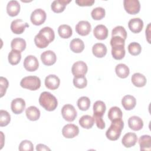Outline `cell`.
Here are the masks:
<instances>
[{"mask_svg": "<svg viewBox=\"0 0 151 151\" xmlns=\"http://www.w3.org/2000/svg\"><path fill=\"white\" fill-rule=\"evenodd\" d=\"M106 107L105 103L100 100L96 101L93 104V119L103 118Z\"/></svg>", "mask_w": 151, "mask_h": 151, "instance_id": "cell-16", "label": "cell"}, {"mask_svg": "<svg viewBox=\"0 0 151 151\" xmlns=\"http://www.w3.org/2000/svg\"><path fill=\"white\" fill-rule=\"evenodd\" d=\"M93 34L97 40H103L108 36V29L105 25L100 24L94 28Z\"/></svg>", "mask_w": 151, "mask_h": 151, "instance_id": "cell-20", "label": "cell"}, {"mask_svg": "<svg viewBox=\"0 0 151 151\" xmlns=\"http://www.w3.org/2000/svg\"><path fill=\"white\" fill-rule=\"evenodd\" d=\"M58 33L62 38H68L73 34V31L71 27L68 25L63 24L59 26L58 28Z\"/></svg>", "mask_w": 151, "mask_h": 151, "instance_id": "cell-33", "label": "cell"}, {"mask_svg": "<svg viewBox=\"0 0 151 151\" xmlns=\"http://www.w3.org/2000/svg\"><path fill=\"white\" fill-rule=\"evenodd\" d=\"M54 30L49 27H45L42 28L35 36L34 42L38 48H44L54 40Z\"/></svg>", "mask_w": 151, "mask_h": 151, "instance_id": "cell-1", "label": "cell"}, {"mask_svg": "<svg viewBox=\"0 0 151 151\" xmlns=\"http://www.w3.org/2000/svg\"><path fill=\"white\" fill-rule=\"evenodd\" d=\"M27 118L31 121H36L40 117V111L35 106H31L28 107L25 110Z\"/></svg>", "mask_w": 151, "mask_h": 151, "instance_id": "cell-28", "label": "cell"}, {"mask_svg": "<svg viewBox=\"0 0 151 151\" xmlns=\"http://www.w3.org/2000/svg\"><path fill=\"white\" fill-rule=\"evenodd\" d=\"M60 83V78L54 74H50L45 77V87L50 90H55L58 88Z\"/></svg>", "mask_w": 151, "mask_h": 151, "instance_id": "cell-17", "label": "cell"}, {"mask_svg": "<svg viewBox=\"0 0 151 151\" xmlns=\"http://www.w3.org/2000/svg\"><path fill=\"white\" fill-rule=\"evenodd\" d=\"M123 113L122 110L119 107L116 106L111 107L108 111V117L111 122L114 120L121 119Z\"/></svg>", "mask_w": 151, "mask_h": 151, "instance_id": "cell-34", "label": "cell"}, {"mask_svg": "<svg viewBox=\"0 0 151 151\" xmlns=\"http://www.w3.org/2000/svg\"><path fill=\"white\" fill-rule=\"evenodd\" d=\"M77 106L79 109L82 111L87 110L90 106V99L86 96L80 97L77 100Z\"/></svg>", "mask_w": 151, "mask_h": 151, "instance_id": "cell-36", "label": "cell"}, {"mask_svg": "<svg viewBox=\"0 0 151 151\" xmlns=\"http://www.w3.org/2000/svg\"><path fill=\"white\" fill-rule=\"evenodd\" d=\"M87 65L82 61H78L74 63L71 68L72 74L74 76H84L87 72Z\"/></svg>", "mask_w": 151, "mask_h": 151, "instance_id": "cell-9", "label": "cell"}, {"mask_svg": "<svg viewBox=\"0 0 151 151\" xmlns=\"http://www.w3.org/2000/svg\"><path fill=\"white\" fill-rule=\"evenodd\" d=\"M128 27L132 32L139 33L143 29V22L139 18H134L129 21Z\"/></svg>", "mask_w": 151, "mask_h": 151, "instance_id": "cell-18", "label": "cell"}, {"mask_svg": "<svg viewBox=\"0 0 151 151\" xmlns=\"http://www.w3.org/2000/svg\"><path fill=\"white\" fill-rule=\"evenodd\" d=\"M78 133L79 129L77 126L74 124H67L62 129V134L65 138H73L77 136Z\"/></svg>", "mask_w": 151, "mask_h": 151, "instance_id": "cell-10", "label": "cell"}, {"mask_svg": "<svg viewBox=\"0 0 151 151\" xmlns=\"http://www.w3.org/2000/svg\"><path fill=\"white\" fill-rule=\"evenodd\" d=\"M115 71L117 76L121 78H126L130 73V70L129 67L124 64H117L116 66Z\"/></svg>", "mask_w": 151, "mask_h": 151, "instance_id": "cell-32", "label": "cell"}, {"mask_svg": "<svg viewBox=\"0 0 151 151\" xmlns=\"http://www.w3.org/2000/svg\"><path fill=\"white\" fill-rule=\"evenodd\" d=\"M18 149L20 151H32L34 150L33 144L29 140H22L19 145Z\"/></svg>", "mask_w": 151, "mask_h": 151, "instance_id": "cell-42", "label": "cell"}, {"mask_svg": "<svg viewBox=\"0 0 151 151\" xmlns=\"http://www.w3.org/2000/svg\"><path fill=\"white\" fill-rule=\"evenodd\" d=\"M76 3L81 6H91L94 3V0H76Z\"/></svg>", "mask_w": 151, "mask_h": 151, "instance_id": "cell-44", "label": "cell"}, {"mask_svg": "<svg viewBox=\"0 0 151 151\" xmlns=\"http://www.w3.org/2000/svg\"><path fill=\"white\" fill-rule=\"evenodd\" d=\"M141 51L142 47L140 45L136 42H131L128 45V51L132 55H137L140 54Z\"/></svg>", "mask_w": 151, "mask_h": 151, "instance_id": "cell-40", "label": "cell"}, {"mask_svg": "<svg viewBox=\"0 0 151 151\" xmlns=\"http://www.w3.org/2000/svg\"><path fill=\"white\" fill-rule=\"evenodd\" d=\"M71 1V0H55L51 5V9L55 13L62 12L65 9L66 5Z\"/></svg>", "mask_w": 151, "mask_h": 151, "instance_id": "cell-23", "label": "cell"}, {"mask_svg": "<svg viewBox=\"0 0 151 151\" xmlns=\"http://www.w3.org/2000/svg\"><path fill=\"white\" fill-rule=\"evenodd\" d=\"M105 9L102 7H96L94 8L91 12V17L94 20H100L105 16Z\"/></svg>", "mask_w": 151, "mask_h": 151, "instance_id": "cell-38", "label": "cell"}, {"mask_svg": "<svg viewBox=\"0 0 151 151\" xmlns=\"http://www.w3.org/2000/svg\"><path fill=\"white\" fill-rule=\"evenodd\" d=\"M91 30V24L87 21H80L76 26V31L77 33L82 36L87 35L90 32Z\"/></svg>", "mask_w": 151, "mask_h": 151, "instance_id": "cell-14", "label": "cell"}, {"mask_svg": "<svg viewBox=\"0 0 151 151\" xmlns=\"http://www.w3.org/2000/svg\"><path fill=\"white\" fill-rule=\"evenodd\" d=\"M29 25L27 22H24L21 19H17L12 21L11 24V29L13 33L15 34H21L24 32L25 28L28 27Z\"/></svg>", "mask_w": 151, "mask_h": 151, "instance_id": "cell-11", "label": "cell"}, {"mask_svg": "<svg viewBox=\"0 0 151 151\" xmlns=\"http://www.w3.org/2000/svg\"><path fill=\"white\" fill-rule=\"evenodd\" d=\"M39 103L43 108L49 111L54 110L58 105L56 97L48 91L41 93L39 97Z\"/></svg>", "mask_w": 151, "mask_h": 151, "instance_id": "cell-3", "label": "cell"}, {"mask_svg": "<svg viewBox=\"0 0 151 151\" xmlns=\"http://www.w3.org/2000/svg\"><path fill=\"white\" fill-rule=\"evenodd\" d=\"M25 102L22 98H16L11 101V108L12 112L16 114H21L25 108Z\"/></svg>", "mask_w": 151, "mask_h": 151, "instance_id": "cell-15", "label": "cell"}, {"mask_svg": "<svg viewBox=\"0 0 151 151\" xmlns=\"http://www.w3.org/2000/svg\"><path fill=\"white\" fill-rule=\"evenodd\" d=\"M122 104L125 110H130L136 106V100L133 96L126 95L122 99Z\"/></svg>", "mask_w": 151, "mask_h": 151, "instance_id": "cell-24", "label": "cell"}, {"mask_svg": "<svg viewBox=\"0 0 151 151\" xmlns=\"http://www.w3.org/2000/svg\"><path fill=\"white\" fill-rule=\"evenodd\" d=\"M111 36H119L126 40L127 38V32L122 26H117L114 27L111 31Z\"/></svg>", "mask_w": 151, "mask_h": 151, "instance_id": "cell-41", "label": "cell"}, {"mask_svg": "<svg viewBox=\"0 0 151 151\" xmlns=\"http://www.w3.org/2000/svg\"><path fill=\"white\" fill-rule=\"evenodd\" d=\"M73 84L74 86L78 88H83L87 86V78L84 76H74L73 78Z\"/></svg>", "mask_w": 151, "mask_h": 151, "instance_id": "cell-37", "label": "cell"}, {"mask_svg": "<svg viewBox=\"0 0 151 151\" xmlns=\"http://www.w3.org/2000/svg\"><path fill=\"white\" fill-rule=\"evenodd\" d=\"M20 86L24 88L29 90H37L41 86V80L37 76H27L24 77L21 82Z\"/></svg>", "mask_w": 151, "mask_h": 151, "instance_id": "cell-5", "label": "cell"}, {"mask_svg": "<svg viewBox=\"0 0 151 151\" xmlns=\"http://www.w3.org/2000/svg\"><path fill=\"white\" fill-rule=\"evenodd\" d=\"M61 114L64 120L71 122L77 117V111L74 107L70 104H65L61 109Z\"/></svg>", "mask_w": 151, "mask_h": 151, "instance_id": "cell-6", "label": "cell"}, {"mask_svg": "<svg viewBox=\"0 0 151 151\" xmlns=\"http://www.w3.org/2000/svg\"><path fill=\"white\" fill-rule=\"evenodd\" d=\"M125 40L119 36L112 37L110 40L111 55L116 60H122L125 55Z\"/></svg>", "mask_w": 151, "mask_h": 151, "instance_id": "cell-2", "label": "cell"}, {"mask_svg": "<svg viewBox=\"0 0 151 151\" xmlns=\"http://www.w3.org/2000/svg\"><path fill=\"white\" fill-rule=\"evenodd\" d=\"M36 150L38 151H43V150H51V149L48 147L47 146L43 144H38L36 146Z\"/></svg>", "mask_w": 151, "mask_h": 151, "instance_id": "cell-45", "label": "cell"}, {"mask_svg": "<svg viewBox=\"0 0 151 151\" xmlns=\"http://www.w3.org/2000/svg\"><path fill=\"white\" fill-rule=\"evenodd\" d=\"M20 11V5L17 1L12 0L6 5V12L11 17L17 16Z\"/></svg>", "mask_w": 151, "mask_h": 151, "instance_id": "cell-22", "label": "cell"}, {"mask_svg": "<svg viewBox=\"0 0 151 151\" xmlns=\"http://www.w3.org/2000/svg\"><path fill=\"white\" fill-rule=\"evenodd\" d=\"M46 17L45 12L41 8H37L31 13L30 19L34 25H40L45 22Z\"/></svg>", "mask_w": 151, "mask_h": 151, "instance_id": "cell-7", "label": "cell"}, {"mask_svg": "<svg viewBox=\"0 0 151 151\" xmlns=\"http://www.w3.org/2000/svg\"><path fill=\"white\" fill-rule=\"evenodd\" d=\"M41 60L42 63L47 66L53 65L57 60V57L54 51L47 50L44 51L41 55Z\"/></svg>", "mask_w": 151, "mask_h": 151, "instance_id": "cell-13", "label": "cell"}, {"mask_svg": "<svg viewBox=\"0 0 151 151\" xmlns=\"http://www.w3.org/2000/svg\"><path fill=\"white\" fill-rule=\"evenodd\" d=\"M133 84L137 87H142L146 85V78L144 75L139 73L133 74L131 78Z\"/></svg>", "mask_w": 151, "mask_h": 151, "instance_id": "cell-26", "label": "cell"}, {"mask_svg": "<svg viewBox=\"0 0 151 151\" xmlns=\"http://www.w3.org/2000/svg\"><path fill=\"white\" fill-rule=\"evenodd\" d=\"M8 87V81L7 79L4 77H0V93L1 97H3L5 94L6 89Z\"/></svg>", "mask_w": 151, "mask_h": 151, "instance_id": "cell-43", "label": "cell"}, {"mask_svg": "<svg viewBox=\"0 0 151 151\" xmlns=\"http://www.w3.org/2000/svg\"><path fill=\"white\" fill-rule=\"evenodd\" d=\"M150 23H149L147 27V28L146 29V36L147 37V41L149 43H150Z\"/></svg>", "mask_w": 151, "mask_h": 151, "instance_id": "cell-46", "label": "cell"}, {"mask_svg": "<svg viewBox=\"0 0 151 151\" xmlns=\"http://www.w3.org/2000/svg\"><path fill=\"white\" fill-rule=\"evenodd\" d=\"M11 121V116L9 113L4 110H0V126L4 127L7 126Z\"/></svg>", "mask_w": 151, "mask_h": 151, "instance_id": "cell-39", "label": "cell"}, {"mask_svg": "<svg viewBox=\"0 0 151 151\" xmlns=\"http://www.w3.org/2000/svg\"><path fill=\"white\" fill-rule=\"evenodd\" d=\"M38 61L35 56L29 55L24 59V67L26 70L28 71H34L38 69Z\"/></svg>", "mask_w": 151, "mask_h": 151, "instance_id": "cell-12", "label": "cell"}, {"mask_svg": "<svg viewBox=\"0 0 151 151\" xmlns=\"http://www.w3.org/2000/svg\"><path fill=\"white\" fill-rule=\"evenodd\" d=\"M11 47L12 50H15L21 52L26 48V42L23 38H15L11 41Z\"/></svg>", "mask_w": 151, "mask_h": 151, "instance_id": "cell-30", "label": "cell"}, {"mask_svg": "<svg viewBox=\"0 0 151 151\" xmlns=\"http://www.w3.org/2000/svg\"><path fill=\"white\" fill-rule=\"evenodd\" d=\"M94 123V120L90 115H84L79 119L80 125L84 129H91Z\"/></svg>", "mask_w": 151, "mask_h": 151, "instance_id": "cell-31", "label": "cell"}, {"mask_svg": "<svg viewBox=\"0 0 151 151\" xmlns=\"http://www.w3.org/2000/svg\"><path fill=\"white\" fill-rule=\"evenodd\" d=\"M71 50L76 53L81 52L84 48V42L80 38H74L70 43Z\"/></svg>", "mask_w": 151, "mask_h": 151, "instance_id": "cell-27", "label": "cell"}, {"mask_svg": "<svg viewBox=\"0 0 151 151\" xmlns=\"http://www.w3.org/2000/svg\"><path fill=\"white\" fill-rule=\"evenodd\" d=\"M141 151H150L151 150V137L149 135H143L139 139Z\"/></svg>", "mask_w": 151, "mask_h": 151, "instance_id": "cell-29", "label": "cell"}, {"mask_svg": "<svg viewBox=\"0 0 151 151\" xmlns=\"http://www.w3.org/2000/svg\"><path fill=\"white\" fill-rule=\"evenodd\" d=\"M93 55L97 58H102L104 57L107 53V47L102 43H96L92 48Z\"/></svg>", "mask_w": 151, "mask_h": 151, "instance_id": "cell-25", "label": "cell"}, {"mask_svg": "<svg viewBox=\"0 0 151 151\" xmlns=\"http://www.w3.org/2000/svg\"><path fill=\"white\" fill-rule=\"evenodd\" d=\"M8 61L11 65H17L18 64L21 59V52L12 50L8 54Z\"/></svg>", "mask_w": 151, "mask_h": 151, "instance_id": "cell-35", "label": "cell"}, {"mask_svg": "<svg viewBox=\"0 0 151 151\" xmlns=\"http://www.w3.org/2000/svg\"><path fill=\"white\" fill-rule=\"evenodd\" d=\"M137 141V135L134 133H126L122 140V143L126 147H131L134 146Z\"/></svg>", "mask_w": 151, "mask_h": 151, "instance_id": "cell-19", "label": "cell"}, {"mask_svg": "<svg viewBox=\"0 0 151 151\" xmlns=\"http://www.w3.org/2000/svg\"><path fill=\"white\" fill-rule=\"evenodd\" d=\"M124 127V122L122 119H117L111 121V123L106 132L107 138L110 140H117Z\"/></svg>", "mask_w": 151, "mask_h": 151, "instance_id": "cell-4", "label": "cell"}, {"mask_svg": "<svg viewBox=\"0 0 151 151\" xmlns=\"http://www.w3.org/2000/svg\"><path fill=\"white\" fill-rule=\"evenodd\" d=\"M129 127L134 131H138L142 129L143 126V122L141 118L138 116H131L128 119Z\"/></svg>", "mask_w": 151, "mask_h": 151, "instance_id": "cell-21", "label": "cell"}, {"mask_svg": "<svg viewBox=\"0 0 151 151\" xmlns=\"http://www.w3.org/2000/svg\"><path fill=\"white\" fill-rule=\"evenodd\" d=\"M123 5L125 11L129 14H136L140 11V4L138 0H124Z\"/></svg>", "mask_w": 151, "mask_h": 151, "instance_id": "cell-8", "label": "cell"}]
</instances>
